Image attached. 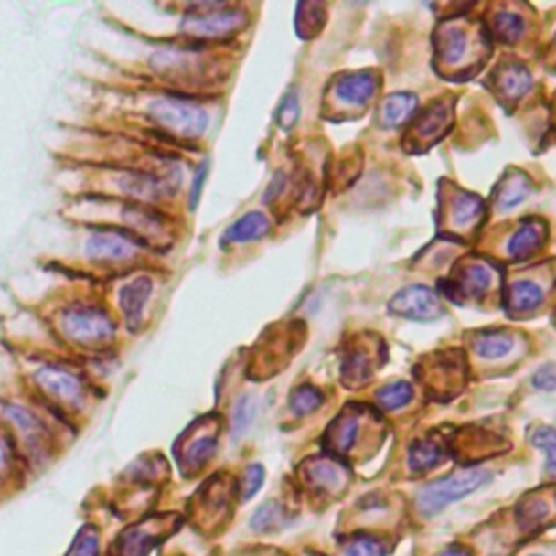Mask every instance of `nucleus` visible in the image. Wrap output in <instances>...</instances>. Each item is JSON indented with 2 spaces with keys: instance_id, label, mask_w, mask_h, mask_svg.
<instances>
[{
  "instance_id": "nucleus-1",
  "label": "nucleus",
  "mask_w": 556,
  "mask_h": 556,
  "mask_svg": "<svg viewBox=\"0 0 556 556\" xmlns=\"http://www.w3.org/2000/svg\"><path fill=\"white\" fill-rule=\"evenodd\" d=\"M80 118L70 122L91 131L118 133L176 153L202 142L211 113L198 98L135 85H104L87 80Z\"/></svg>"
},
{
  "instance_id": "nucleus-2",
  "label": "nucleus",
  "mask_w": 556,
  "mask_h": 556,
  "mask_svg": "<svg viewBox=\"0 0 556 556\" xmlns=\"http://www.w3.org/2000/svg\"><path fill=\"white\" fill-rule=\"evenodd\" d=\"M61 278V285L50 289V294L35 305L31 315L44 328V341L28 346L52 348L80 363L120 355L122 346L129 339L104 305L98 283Z\"/></svg>"
},
{
  "instance_id": "nucleus-3",
  "label": "nucleus",
  "mask_w": 556,
  "mask_h": 556,
  "mask_svg": "<svg viewBox=\"0 0 556 556\" xmlns=\"http://www.w3.org/2000/svg\"><path fill=\"white\" fill-rule=\"evenodd\" d=\"M7 350L25 390L63 424L90 413L102 398L98 382L77 358L46 346L7 344Z\"/></svg>"
},
{
  "instance_id": "nucleus-4",
  "label": "nucleus",
  "mask_w": 556,
  "mask_h": 556,
  "mask_svg": "<svg viewBox=\"0 0 556 556\" xmlns=\"http://www.w3.org/2000/svg\"><path fill=\"white\" fill-rule=\"evenodd\" d=\"M74 251L68 257H55L50 268L61 276L102 283L126 272L161 265V254L148 243L112 226H72Z\"/></svg>"
},
{
  "instance_id": "nucleus-5",
  "label": "nucleus",
  "mask_w": 556,
  "mask_h": 556,
  "mask_svg": "<svg viewBox=\"0 0 556 556\" xmlns=\"http://www.w3.org/2000/svg\"><path fill=\"white\" fill-rule=\"evenodd\" d=\"M59 216L70 226H112L124 230L148 243L161 257H166L181 237L178 213L139 202L77 196L63 200Z\"/></svg>"
},
{
  "instance_id": "nucleus-6",
  "label": "nucleus",
  "mask_w": 556,
  "mask_h": 556,
  "mask_svg": "<svg viewBox=\"0 0 556 556\" xmlns=\"http://www.w3.org/2000/svg\"><path fill=\"white\" fill-rule=\"evenodd\" d=\"M59 174L66 198L91 196V198L126 200L176 213L174 205L183 196V185L156 174L126 170V167L59 164Z\"/></svg>"
},
{
  "instance_id": "nucleus-7",
  "label": "nucleus",
  "mask_w": 556,
  "mask_h": 556,
  "mask_svg": "<svg viewBox=\"0 0 556 556\" xmlns=\"http://www.w3.org/2000/svg\"><path fill=\"white\" fill-rule=\"evenodd\" d=\"M164 281V265H148L98 283V292L126 339H135L150 328Z\"/></svg>"
},
{
  "instance_id": "nucleus-8",
  "label": "nucleus",
  "mask_w": 556,
  "mask_h": 556,
  "mask_svg": "<svg viewBox=\"0 0 556 556\" xmlns=\"http://www.w3.org/2000/svg\"><path fill=\"white\" fill-rule=\"evenodd\" d=\"M166 7L178 17L176 35L159 39H178V42L208 46L233 37L248 22L246 11L226 3H187L166 5Z\"/></svg>"
},
{
  "instance_id": "nucleus-9",
  "label": "nucleus",
  "mask_w": 556,
  "mask_h": 556,
  "mask_svg": "<svg viewBox=\"0 0 556 556\" xmlns=\"http://www.w3.org/2000/svg\"><path fill=\"white\" fill-rule=\"evenodd\" d=\"M491 478H494V474L489 469L467 467L456 474H450V476L442 480H434V483L426 485L417 494V511L424 515V518H433V515L444 511L445 507H450L452 502H459L463 497L472 496L474 491L483 489L485 485L491 483Z\"/></svg>"
},
{
  "instance_id": "nucleus-10",
  "label": "nucleus",
  "mask_w": 556,
  "mask_h": 556,
  "mask_svg": "<svg viewBox=\"0 0 556 556\" xmlns=\"http://www.w3.org/2000/svg\"><path fill=\"white\" fill-rule=\"evenodd\" d=\"M390 313L407 320L431 322L444 315V305L439 295L424 285H409L390 300Z\"/></svg>"
},
{
  "instance_id": "nucleus-11",
  "label": "nucleus",
  "mask_w": 556,
  "mask_h": 556,
  "mask_svg": "<svg viewBox=\"0 0 556 556\" xmlns=\"http://www.w3.org/2000/svg\"><path fill=\"white\" fill-rule=\"evenodd\" d=\"M376 85H379V80L372 72H350L337 79L333 91L341 102L363 104L374 96Z\"/></svg>"
},
{
  "instance_id": "nucleus-12",
  "label": "nucleus",
  "mask_w": 556,
  "mask_h": 556,
  "mask_svg": "<svg viewBox=\"0 0 556 556\" xmlns=\"http://www.w3.org/2000/svg\"><path fill=\"white\" fill-rule=\"evenodd\" d=\"M216 450H218L216 433L202 431L198 434H191V437L185 439L183 450L178 452V456H181V467L187 469V472H196V469H200L213 454H216Z\"/></svg>"
},
{
  "instance_id": "nucleus-13",
  "label": "nucleus",
  "mask_w": 556,
  "mask_h": 556,
  "mask_svg": "<svg viewBox=\"0 0 556 556\" xmlns=\"http://www.w3.org/2000/svg\"><path fill=\"white\" fill-rule=\"evenodd\" d=\"M270 233V219L261 211H251L240 219H235L229 229L224 230L222 243L230 246V243H243V241H257L261 237Z\"/></svg>"
},
{
  "instance_id": "nucleus-14",
  "label": "nucleus",
  "mask_w": 556,
  "mask_h": 556,
  "mask_svg": "<svg viewBox=\"0 0 556 556\" xmlns=\"http://www.w3.org/2000/svg\"><path fill=\"white\" fill-rule=\"evenodd\" d=\"M546 237V224L539 222V219H529V222H524L515 230L511 241H508V254H511L513 259L530 257V254H535L539 248L543 246Z\"/></svg>"
},
{
  "instance_id": "nucleus-15",
  "label": "nucleus",
  "mask_w": 556,
  "mask_h": 556,
  "mask_svg": "<svg viewBox=\"0 0 556 556\" xmlns=\"http://www.w3.org/2000/svg\"><path fill=\"white\" fill-rule=\"evenodd\" d=\"M494 283V270L486 263H469L459 272V278L454 283V295H465V298H480ZM452 295V298H454Z\"/></svg>"
},
{
  "instance_id": "nucleus-16",
  "label": "nucleus",
  "mask_w": 556,
  "mask_h": 556,
  "mask_svg": "<svg viewBox=\"0 0 556 556\" xmlns=\"http://www.w3.org/2000/svg\"><path fill=\"white\" fill-rule=\"evenodd\" d=\"M444 459H445L444 445L439 444L437 439L426 437V439H417V442L411 444L407 463H409L411 472L420 474V472H428V469L437 467Z\"/></svg>"
},
{
  "instance_id": "nucleus-17",
  "label": "nucleus",
  "mask_w": 556,
  "mask_h": 556,
  "mask_svg": "<svg viewBox=\"0 0 556 556\" xmlns=\"http://www.w3.org/2000/svg\"><path fill=\"white\" fill-rule=\"evenodd\" d=\"M543 303V292L537 283L532 281H518L513 283L507 295V309L511 315H524V313H532L539 305Z\"/></svg>"
},
{
  "instance_id": "nucleus-18",
  "label": "nucleus",
  "mask_w": 556,
  "mask_h": 556,
  "mask_svg": "<svg viewBox=\"0 0 556 556\" xmlns=\"http://www.w3.org/2000/svg\"><path fill=\"white\" fill-rule=\"evenodd\" d=\"M530 189H532V185L526 174H521V172L507 174V176L502 178L500 187H497V194H496L497 207H500L502 211H508V208L518 207L519 202H524L526 198H529Z\"/></svg>"
},
{
  "instance_id": "nucleus-19",
  "label": "nucleus",
  "mask_w": 556,
  "mask_h": 556,
  "mask_svg": "<svg viewBox=\"0 0 556 556\" xmlns=\"http://www.w3.org/2000/svg\"><path fill=\"white\" fill-rule=\"evenodd\" d=\"M417 98L407 91H398V94L387 96V101L380 107V122L382 126H398L411 118L415 112Z\"/></svg>"
},
{
  "instance_id": "nucleus-20",
  "label": "nucleus",
  "mask_w": 556,
  "mask_h": 556,
  "mask_svg": "<svg viewBox=\"0 0 556 556\" xmlns=\"http://www.w3.org/2000/svg\"><path fill=\"white\" fill-rule=\"evenodd\" d=\"M515 348V337L513 335L500 333V330H491V333H480L474 339V350L478 352L483 358H502L511 355Z\"/></svg>"
},
{
  "instance_id": "nucleus-21",
  "label": "nucleus",
  "mask_w": 556,
  "mask_h": 556,
  "mask_svg": "<svg viewBox=\"0 0 556 556\" xmlns=\"http://www.w3.org/2000/svg\"><path fill=\"white\" fill-rule=\"evenodd\" d=\"M439 52H442L444 61L448 66L459 63L463 57L469 52V39L465 31H461L459 27H444V33L439 35Z\"/></svg>"
},
{
  "instance_id": "nucleus-22",
  "label": "nucleus",
  "mask_w": 556,
  "mask_h": 556,
  "mask_svg": "<svg viewBox=\"0 0 556 556\" xmlns=\"http://www.w3.org/2000/svg\"><path fill=\"white\" fill-rule=\"evenodd\" d=\"M357 431H358V420L357 415H344L341 420H337L330 428L326 444L330 445V450L337 452V454H344L355 445L357 442Z\"/></svg>"
},
{
  "instance_id": "nucleus-23",
  "label": "nucleus",
  "mask_w": 556,
  "mask_h": 556,
  "mask_svg": "<svg viewBox=\"0 0 556 556\" xmlns=\"http://www.w3.org/2000/svg\"><path fill=\"white\" fill-rule=\"evenodd\" d=\"M483 200L474 194H465V191H459L454 196L450 205V219L454 226H467L472 222H476V218H480L483 213Z\"/></svg>"
},
{
  "instance_id": "nucleus-24",
  "label": "nucleus",
  "mask_w": 556,
  "mask_h": 556,
  "mask_svg": "<svg viewBox=\"0 0 556 556\" xmlns=\"http://www.w3.org/2000/svg\"><path fill=\"white\" fill-rule=\"evenodd\" d=\"M530 83L532 79L524 66H511L502 70L500 77H497V90L507 98H511V101H518V98L529 90Z\"/></svg>"
},
{
  "instance_id": "nucleus-25",
  "label": "nucleus",
  "mask_w": 556,
  "mask_h": 556,
  "mask_svg": "<svg viewBox=\"0 0 556 556\" xmlns=\"http://www.w3.org/2000/svg\"><path fill=\"white\" fill-rule=\"evenodd\" d=\"M322 400L324 398L320 390H315L313 385H300L298 390H294L292 396H289V409H292L295 415H309L322 407Z\"/></svg>"
},
{
  "instance_id": "nucleus-26",
  "label": "nucleus",
  "mask_w": 556,
  "mask_h": 556,
  "mask_svg": "<svg viewBox=\"0 0 556 556\" xmlns=\"http://www.w3.org/2000/svg\"><path fill=\"white\" fill-rule=\"evenodd\" d=\"M411 398H413V390H411L409 382H391V385H385L382 390H379V393H376L379 404L387 411L407 407Z\"/></svg>"
},
{
  "instance_id": "nucleus-27",
  "label": "nucleus",
  "mask_w": 556,
  "mask_h": 556,
  "mask_svg": "<svg viewBox=\"0 0 556 556\" xmlns=\"http://www.w3.org/2000/svg\"><path fill=\"white\" fill-rule=\"evenodd\" d=\"M309 478L317 486H324V489H333V486L344 483V476H341L339 465H335L333 461H326V459H317L311 463Z\"/></svg>"
},
{
  "instance_id": "nucleus-28",
  "label": "nucleus",
  "mask_w": 556,
  "mask_h": 556,
  "mask_svg": "<svg viewBox=\"0 0 556 556\" xmlns=\"http://www.w3.org/2000/svg\"><path fill=\"white\" fill-rule=\"evenodd\" d=\"M208 167H211V161H208V156H202V159L198 161V166L194 167V174H191L187 194H185L189 213H194L196 208H198V202L202 198V189H205V183L208 178Z\"/></svg>"
},
{
  "instance_id": "nucleus-29",
  "label": "nucleus",
  "mask_w": 556,
  "mask_h": 556,
  "mask_svg": "<svg viewBox=\"0 0 556 556\" xmlns=\"http://www.w3.org/2000/svg\"><path fill=\"white\" fill-rule=\"evenodd\" d=\"M387 554H390V550H387L385 543L372 535L352 537L344 548V556H387Z\"/></svg>"
},
{
  "instance_id": "nucleus-30",
  "label": "nucleus",
  "mask_w": 556,
  "mask_h": 556,
  "mask_svg": "<svg viewBox=\"0 0 556 556\" xmlns=\"http://www.w3.org/2000/svg\"><path fill=\"white\" fill-rule=\"evenodd\" d=\"M494 31L502 42H513L524 33V17L513 14V11H500L494 17Z\"/></svg>"
},
{
  "instance_id": "nucleus-31",
  "label": "nucleus",
  "mask_w": 556,
  "mask_h": 556,
  "mask_svg": "<svg viewBox=\"0 0 556 556\" xmlns=\"http://www.w3.org/2000/svg\"><path fill=\"white\" fill-rule=\"evenodd\" d=\"M17 461H20V454H17L16 445L11 444L7 433L0 428V483L11 476H16Z\"/></svg>"
},
{
  "instance_id": "nucleus-32",
  "label": "nucleus",
  "mask_w": 556,
  "mask_h": 556,
  "mask_svg": "<svg viewBox=\"0 0 556 556\" xmlns=\"http://www.w3.org/2000/svg\"><path fill=\"white\" fill-rule=\"evenodd\" d=\"M281 518H283L281 504L268 502V504H263V507L257 508V513H254L251 519V526L257 532H268L272 529H276Z\"/></svg>"
},
{
  "instance_id": "nucleus-33",
  "label": "nucleus",
  "mask_w": 556,
  "mask_h": 556,
  "mask_svg": "<svg viewBox=\"0 0 556 556\" xmlns=\"http://www.w3.org/2000/svg\"><path fill=\"white\" fill-rule=\"evenodd\" d=\"M532 445L546 452V467L550 474H556V433L552 428H537L532 434Z\"/></svg>"
},
{
  "instance_id": "nucleus-34",
  "label": "nucleus",
  "mask_w": 556,
  "mask_h": 556,
  "mask_svg": "<svg viewBox=\"0 0 556 556\" xmlns=\"http://www.w3.org/2000/svg\"><path fill=\"white\" fill-rule=\"evenodd\" d=\"M445 118H448V115H445L444 104H434V107L428 109V112L422 115V120L417 122V133H420L422 137L437 135V133L444 129Z\"/></svg>"
},
{
  "instance_id": "nucleus-35",
  "label": "nucleus",
  "mask_w": 556,
  "mask_h": 556,
  "mask_svg": "<svg viewBox=\"0 0 556 556\" xmlns=\"http://www.w3.org/2000/svg\"><path fill=\"white\" fill-rule=\"evenodd\" d=\"M369 374V363L368 357L363 352H352L350 357L344 361V379L350 380V385H361Z\"/></svg>"
},
{
  "instance_id": "nucleus-36",
  "label": "nucleus",
  "mask_w": 556,
  "mask_h": 556,
  "mask_svg": "<svg viewBox=\"0 0 556 556\" xmlns=\"http://www.w3.org/2000/svg\"><path fill=\"white\" fill-rule=\"evenodd\" d=\"M254 413H257V404L252 402L251 396H241L233 407V433H243L252 424Z\"/></svg>"
},
{
  "instance_id": "nucleus-37",
  "label": "nucleus",
  "mask_w": 556,
  "mask_h": 556,
  "mask_svg": "<svg viewBox=\"0 0 556 556\" xmlns=\"http://www.w3.org/2000/svg\"><path fill=\"white\" fill-rule=\"evenodd\" d=\"M263 480H265L263 465L254 463V465L246 467V472H243V476H241V497H243V500H251V497L257 496L261 485H263Z\"/></svg>"
},
{
  "instance_id": "nucleus-38",
  "label": "nucleus",
  "mask_w": 556,
  "mask_h": 556,
  "mask_svg": "<svg viewBox=\"0 0 556 556\" xmlns=\"http://www.w3.org/2000/svg\"><path fill=\"white\" fill-rule=\"evenodd\" d=\"M300 118V98L298 91L292 90L287 91V96L283 98L281 109H278V122H281L283 129H292V126Z\"/></svg>"
},
{
  "instance_id": "nucleus-39",
  "label": "nucleus",
  "mask_w": 556,
  "mask_h": 556,
  "mask_svg": "<svg viewBox=\"0 0 556 556\" xmlns=\"http://www.w3.org/2000/svg\"><path fill=\"white\" fill-rule=\"evenodd\" d=\"M532 385H535L537 390L554 391L556 390V365H543L541 369H537V374L532 376Z\"/></svg>"
},
{
  "instance_id": "nucleus-40",
  "label": "nucleus",
  "mask_w": 556,
  "mask_h": 556,
  "mask_svg": "<svg viewBox=\"0 0 556 556\" xmlns=\"http://www.w3.org/2000/svg\"><path fill=\"white\" fill-rule=\"evenodd\" d=\"M98 554V537L94 530H85L79 537L77 546L72 550V556H96Z\"/></svg>"
},
{
  "instance_id": "nucleus-41",
  "label": "nucleus",
  "mask_w": 556,
  "mask_h": 556,
  "mask_svg": "<svg viewBox=\"0 0 556 556\" xmlns=\"http://www.w3.org/2000/svg\"><path fill=\"white\" fill-rule=\"evenodd\" d=\"M439 556H474V552L467 546H463V543H450Z\"/></svg>"
},
{
  "instance_id": "nucleus-42",
  "label": "nucleus",
  "mask_w": 556,
  "mask_h": 556,
  "mask_svg": "<svg viewBox=\"0 0 556 556\" xmlns=\"http://www.w3.org/2000/svg\"><path fill=\"white\" fill-rule=\"evenodd\" d=\"M283 183H285V178H283V174H276L274 181H272V183L268 185V194H265V200L274 198V196L281 194V191H278V189H283Z\"/></svg>"
},
{
  "instance_id": "nucleus-43",
  "label": "nucleus",
  "mask_w": 556,
  "mask_h": 556,
  "mask_svg": "<svg viewBox=\"0 0 556 556\" xmlns=\"http://www.w3.org/2000/svg\"><path fill=\"white\" fill-rule=\"evenodd\" d=\"M535 556H541V554H535Z\"/></svg>"
}]
</instances>
